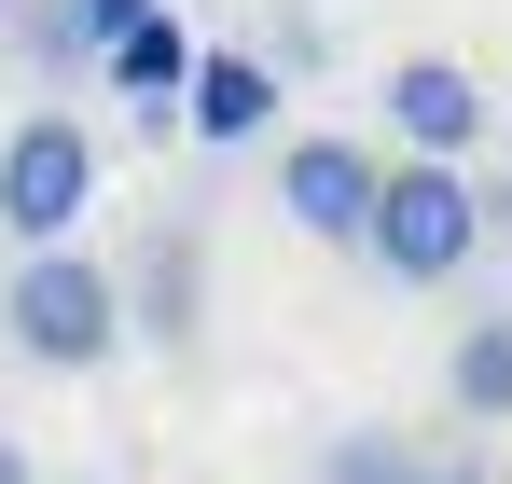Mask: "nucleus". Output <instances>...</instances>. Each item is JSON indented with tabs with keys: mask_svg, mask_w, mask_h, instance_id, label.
Wrapping results in <instances>:
<instances>
[{
	"mask_svg": "<svg viewBox=\"0 0 512 484\" xmlns=\"http://www.w3.org/2000/svg\"><path fill=\"white\" fill-rule=\"evenodd\" d=\"M0 332H14L42 374H97V360L125 346V277L84 263V249H28V263L0 277Z\"/></svg>",
	"mask_w": 512,
	"mask_h": 484,
	"instance_id": "f257e3e1",
	"label": "nucleus"
},
{
	"mask_svg": "<svg viewBox=\"0 0 512 484\" xmlns=\"http://www.w3.org/2000/svg\"><path fill=\"white\" fill-rule=\"evenodd\" d=\"M374 263H388V277H457V263H471V249H485V194H471V180H457V166H388V194H374Z\"/></svg>",
	"mask_w": 512,
	"mask_h": 484,
	"instance_id": "f03ea898",
	"label": "nucleus"
},
{
	"mask_svg": "<svg viewBox=\"0 0 512 484\" xmlns=\"http://www.w3.org/2000/svg\"><path fill=\"white\" fill-rule=\"evenodd\" d=\"M97 208V139L70 111H28L14 139H0V222L28 249H70V222Z\"/></svg>",
	"mask_w": 512,
	"mask_h": 484,
	"instance_id": "7ed1b4c3",
	"label": "nucleus"
},
{
	"mask_svg": "<svg viewBox=\"0 0 512 484\" xmlns=\"http://www.w3.org/2000/svg\"><path fill=\"white\" fill-rule=\"evenodd\" d=\"M374 194H388V153H374V139H277V208H291V236L360 249L374 236Z\"/></svg>",
	"mask_w": 512,
	"mask_h": 484,
	"instance_id": "20e7f679",
	"label": "nucleus"
},
{
	"mask_svg": "<svg viewBox=\"0 0 512 484\" xmlns=\"http://www.w3.org/2000/svg\"><path fill=\"white\" fill-rule=\"evenodd\" d=\"M471 125H485V83L457 70V56H402V70H388V139L416 166H457Z\"/></svg>",
	"mask_w": 512,
	"mask_h": 484,
	"instance_id": "39448f33",
	"label": "nucleus"
},
{
	"mask_svg": "<svg viewBox=\"0 0 512 484\" xmlns=\"http://www.w3.org/2000/svg\"><path fill=\"white\" fill-rule=\"evenodd\" d=\"M180 125H194V139H222V153H236V139H263V125H277V70H263V56H194Z\"/></svg>",
	"mask_w": 512,
	"mask_h": 484,
	"instance_id": "423d86ee",
	"label": "nucleus"
},
{
	"mask_svg": "<svg viewBox=\"0 0 512 484\" xmlns=\"http://www.w3.org/2000/svg\"><path fill=\"white\" fill-rule=\"evenodd\" d=\"M443 402L471 415V429H499V415H512V319H471V332H457V360H443Z\"/></svg>",
	"mask_w": 512,
	"mask_h": 484,
	"instance_id": "0eeeda50",
	"label": "nucleus"
},
{
	"mask_svg": "<svg viewBox=\"0 0 512 484\" xmlns=\"http://www.w3.org/2000/svg\"><path fill=\"white\" fill-rule=\"evenodd\" d=\"M111 70H125V97H139V111H167L180 83H194V42H180L167 14H139V28L111 42Z\"/></svg>",
	"mask_w": 512,
	"mask_h": 484,
	"instance_id": "6e6552de",
	"label": "nucleus"
},
{
	"mask_svg": "<svg viewBox=\"0 0 512 484\" xmlns=\"http://www.w3.org/2000/svg\"><path fill=\"white\" fill-rule=\"evenodd\" d=\"M125 319L153 332V346H180V332H194V236L153 249V277H139V305H125Z\"/></svg>",
	"mask_w": 512,
	"mask_h": 484,
	"instance_id": "1a4fd4ad",
	"label": "nucleus"
},
{
	"mask_svg": "<svg viewBox=\"0 0 512 484\" xmlns=\"http://www.w3.org/2000/svg\"><path fill=\"white\" fill-rule=\"evenodd\" d=\"M319 484H416V443L402 429H346L333 457H319Z\"/></svg>",
	"mask_w": 512,
	"mask_h": 484,
	"instance_id": "9d476101",
	"label": "nucleus"
},
{
	"mask_svg": "<svg viewBox=\"0 0 512 484\" xmlns=\"http://www.w3.org/2000/svg\"><path fill=\"white\" fill-rule=\"evenodd\" d=\"M14 28H28V56H42V70H70V56H97L70 0H14Z\"/></svg>",
	"mask_w": 512,
	"mask_h": 484,
	"instance_id": "9b49d317",
	"label": "nucleus"
},
{
	"mask_svg": "<svg viewBox=\"0 0 512 484\" xmlns=\"http://www.w3.org/2000/svg\"><path fill=\"white\" fill-rule=\"evenodd\" d=\"M70 14H84V42H97V56H111V42H125L139 14H167V0H70Z\"/></svg>",
	"mask_w": 512,
	"mask_h": 484,
	"instance_id": "f8f14e48",
	"label": "nucleus"
},
{
	"mask_svg": "<svg viewBox=\"0 0 512 484\" xmlns=\"http://www.w3.org/2000/svg\"><path fill=\"white\" fill-rule=\"evenodd\" d=\"M416 484H485V457L457 443V457H416Z\"/></svg>",
	"mask_w": 512,
	"mask_h": 484,
	"instance_id": "ddd939ff",
	"label": "nucleus"
},
{
	"mask_svg": "<svg viewBox=\"0 0 512 484\" xmlns=\"http://www.w3.org/2000/svg\"><path fill=\"white\" fill-rule=\"evenodd\" d=\"M0 484H42V471H28V443H14V429H0Z\"/></svg>",
	"mask_w": 512,
	"mask_h": 484,
	"instance_id": "4468645a",
	"label": "nucleus"
},
{
	"mask_svg": "<svg viewBox=\"0 0 512 484\" xmlns=\"http://www.w3.org/2000/svg\"><path fill=\"white\" fill-rule=\"evenodd\" d=\"M485 236H512V180H499V194H485Z\"/></svg>",
	"mask_w": 512,
	"mask_h": 484,
	"instance_id": "2eb2a0df",
	"label": "nucleus"
},
{
	"mask_svg": "<svg viewBox=\"0 0 512 484\" xmlns=\"http://www.w3.org/2000/svg\"><path fill=\"white\" fill-rule=\"evenodd\" d=\"M0 14H14V0H0Z\"/></svg>",
	"mask_w": 512,
	"mask_h": 484,
	"instance_id": "dca6fc26",
	"label": "nucleus"
}]
</instances>
